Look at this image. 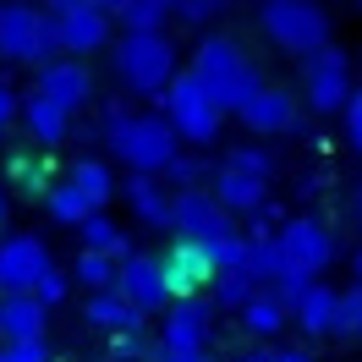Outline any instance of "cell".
Wrapping results in <instances>:
<instances>
[{
  "label": "cell",
  "instance_id": "6da1fadb",
  "mask_svg": "<svg viewBox=\"0 0 362 362\" xmlns=\"http://www.w3.org/2000/svg\"><path fill=\"white\" fill-rule=\"evenodd\" d=\"M105 143L110 154L132 170V176H165L181 159V132L170 127L165 110H127V105H110L105 110Z\"/></svg>",
  "mask_w": 362,
  "mask_h": 362
},
{
  "label": "cell",
  "instance_id": "7a4b0ae2",
  "mask_svg": "<svg viewBox=\"0 0 362 362\" xmlns=\"http://www.w3.org/2000/svg\"><path fill=\"white\" fill-rule=\"evenodd\" d=\"M192 71L204 77V88L214 93V105L220 110H242L252 93L264 88V71L252 66V55L236 39H226V33H209L204 45H198V55H192Z\"/></svg>",
  "mask_w": 362,
  "mask_h": 362
},
{
  "label": "cell",
  "instance_id": "3957f363",
  "mask_svg": "<svg viewBox=\"0 0 362 362\" xmlns=\"http://www.w3.org/2000/svg\"><path fill=\"white\" fill-rule=\"evenodd\" d=\"M0 55L17 61V66H39V71L66 61L49 6L39 11V6H23V0H0Z\"/></svg>",
  "mask_w": 362,
  "mask_h": 362
},
{
  "label": "cell",
  "instance_id": "277c9868",
  "mask_svg": "<svg viewBox=\"0 0 362 362\" xmlns=\"http://www.w3.org/2000/svg\"><path fill=\"white\" fill-rule=\"evenodd\" d=\"M258 23L280 49H291L302 61H313L318 49H329V11L318 0H264L258 6Z\"/></svg>",
  "mask_w": 362,
  "mask_h": 362
},
{
  "label": "cell",
  "instance_id": "5b68a950",
  "mask_svg": "<svg viewBox=\"0 0 362 362\" xmlns=\"http://www.w3.org/2000/svg\"><path fill=\"white\" fill-rule=\"evenodd\" d=\"M115 77L127 83L132 93H170L176 83V45L165 39V33H121V45H115Z\"/></svg>",
  "mask_w": 362,
  "mask_h": 362
},
{
  "label": "cell",
  "instance_id": "8992f818",
  "mask_svg": "<svg viewBox=\"0 0 362 362\" xmlns=\"http://www.w3.org/2000/svg\"><path fill=\"white\" fill-rule=\"evenodd\" d=\"M159 105H165V115H170V127L181 132V143H192V148H209V143L220 137V127H226V110L214 105V93L204 88L198 71H181Z\"/></svg>",
  "mask_w": 362,
  "mask_h": 362
},
{
  "label": "cell",
  "instance_id": "52a82bcc",
  "mask_svg": "<svg viewBox=\"0 0 362 362\" xmlns=\"http://www.w3.org/2000/svg\"><path fill=\"white\" fill-rule=\"evenodd\" d=\"M302 93H308V110L313 115H346L357 99V77H351V55L346 49H318L313 61H302Z\"/></svg>",
  "mask_w": 362,
  "mask_h": 362
},
{
  "label": "cell",
  "instance_id": "ba28073f",
  "mask_svg": "<svg viewBox=\"0 0 362 362\" xmlns=\"http://www.w3.org/2000/svg\"><path fill=\"white\" fill-rule=\"evenodd\" d=\"M176 242H192V247H220L230 236H242L230 209L214 198V187H192V192H176Z\"/></svg>",
  "mask_w": 362,
  "mask_h": 362
},
{
  "label": "cell",
  "instance_id": "9c48e42d",
  "mask_svg": "<svg viewBox=\"0 0 362 362\" xmlns=\"http://www.w3.org/2000/svg\"><path fill=\"white\" fill-rule=\"evenodd\" d=\"M49 17H55V28H61V49H66V61L99 55V49L110 45L115 11H110V6H99V0H55Z\"/></svg>",
  "mask_w": 362,
  "mask_h": 362
},
{
  "label": "cell",
  "instance_id": "30bf717a",
  "mask_svg": "<svg viewBox=\"0 0 362 362\" xmlns=\"http://www.w3.org/2000/svg\"><path fill=\"white\" fill-rule=\"evenodd\" d=\"M280 252H286V269L291 274H318L335 264V230L329 220H318V214H291L286 226H280Z\"/></svg>",
  "mask_w": 362,
  "mask_h": 362
},
{
  "label": "cell",
  "instance_id": "8fae6325",
  "mask_svg": "<svg viewBox=\"0 0 362 362\" xmlns=\"http://www.w3.org/2000/svg\"><path fill=\"white\" fill-rule=\"evenodd\" d=\"M49 269H55V258H49V247L39 242V236L17 230V236L0 242V291L6 296H33L39 286H45Z\"/></svg>",
  "mask_w": 362,
  "mask_h": 362
},
{
  "label": "cell",
  "instance_id": "7c38bea8",
  "mask_svg": "<svg viewBox=\"0 0 362 362\" xmlns=\"http://www.w3.org/2000/svg\"><path fill=\"white\" fill-rule=\"evenodd\" d=\"M242 127H247L252 137H286V132H308V121H302V99H296L291 88H274V83H264V88L252 93L247 105H242Z\"/></svg>",
  "mask_w": 362,
  "mask_h": 362
},
{
  "label": "cell",
  "instance_id": "4fadbf2b",
  "mask_svg": "<svg viewBox=\"0 0 362 362\" xmlns=\"http://www.w3.org/2000/svg\"><path fill=\"white\" fill-rule=\"evenodd\" d=\"M115 291L127 296L137 313H170V302H176L170 274H165V258H154V252H132V258L121 264V286H115Z\"/></svg>",
  "mask_w": 362,
  "mask_h": 362
},
{
  "label": "cell",
  "instance_id": "5bb4252c",
  "mask_svg": "<svg viewBox=\"0 0 362 362\" xmlns=\"http://www.w3.org/2000/svg\"><path fill=\"white\" fill-rule=\"evenodd\" d=\"M209 335H214V296H176L170 313H165L159 340H165L170 351H198V357H209Z\"/></svg>",
  "mask_w": 362,
  "mask_h": 362
},
{
  "label": "cell",
  "instance_id": "9a60e30c",
  "mask_svg": "<svg viewBox=\"0 0 362 362\" xmlns=\"http://www.w3.org/2000/svg\"><path fill=\"white\" fill-rule=\"evenodd\" d=\"M121 192H127V209L143 230H176V192L159 176H132Z\"/></svg>",
  "mask_w": 362,
  "mask_h": 362
},
{
  "label": "cell",
  "instance_id": "2e32d148",
  "mask_svg": "<svg viewBox=\"0 0 362 362\" xmlns=\"http://www.w3.org/2000/svg\"><path fill=\"white\" fill-rule=\"evenodd\" d=\"M33 93L55 99L61 110H83V105H93V66L88 61H55V66L39 71Z\"/></svg>",
  "mask_w": 362,
  "mask_h": 362
},
{
  "label": "cell",
  "instance_id": "e0dca14e",
  "mask_svg": "<svg viewBox=\"0 0 362 362\" xmlns=\"http://www.w3.org/2000/svg\"><path fill=\"white\" fill-rule=\"evenodd\" d=\"M49 308L39 296H0V346H28V340H45Z\"/></svg>",
  "mask_w": 362,
  "mask_h": 362
},
{
  "label": "cell",
  "instance_id": "ac0fdd59",
  "mask_svg": "<svg viewBox=\"0 0 362 362\" xmlns=\"http://www.w3.org/2000/svg\"><path fill=\"white\" fill-rule=\"evenodd\" d=\"M165 274H170V291L176 296H204V286L220 280L214 264H209V252L192 247V242H176V247L165 252Z\"/></svg>",
  "mask_w": 362,
  "mask_h": 362
},
{
  "label": "cell",
  "instance_id": "d6986e66",
  "mask_svg": "<svg viewBox=\"0 0 362 362\" xmlns=\"http://www.w3.org/2000/svg\"><path fill=\"white\" fill-rule=\"evenodd\" d=\"M83 318H88V329H105L110 340L115 335H143V324H148V313H137L121 291L88 296V302H83Z\"/></svg>",
  "mask_w": 362,
  "mask_h": 362
},
{
  "label": "cell",
  "instance_id": "ffe728a7",
  "mask_svg": "<svg viewBox=\"0 0 362 362\" xmlns=\"http://www.w3.org/2000/svg\"><path fill=\"white\" fill-rule=\"evenodd\" d=\"M23 127H28V137L49 154V148H61V143H66L71 110H61V105L45 99V93H28V99H23Z\"/></svg>",
  "mask_w": 362,
  "mask_h": 362
},
{
  "label": "cell",
  "instance_id": "44dd1931",
  "mask_svg": "<svg viewBox=\"0 0 362 362\" xmlns=\"http://www.w3.org/2000/svg\"><path fill=\"white\" fill-rule=\"evenodd\" d=\"M340 296L346 291H335V286H324V280H318L313 291L302 296V308H296V329H302V335L308 340H324V335H340Z\"/></svg>",
  "mask_w": 362,
  "mask_h": 362
},
{
  "label": "cell",
  "instance_id": "7402d4cb",
  "mask_svg": "<svg viewBox=\"0 0 362 362\" xmlns=\"http://www.w3.org/2000/svg\"><path fill=\"white\" fill-rule=\"evenodd\" d=\"M214 198L230 209V214H264V204H269V181H258V176H242V170H214Z\"/></svg>",
  "mask_w": 362,
  "mask_h": 362
},
{
  "label": "cell",
  "instance_id": "603a6c76",
  "mask_svg": "<svg viewBox=\"0 0 362 362\" xmlns=\"http://www.w3.org/2000/svg\"><path fill=\"white\" fill-rule=\"evenodd\" d=\"M110 11L127 33H165V23L176 17V0H121Z\"/></svg>",
  "mask_w": 362,
  "mask_h": 362
},
{
  "label": "cell",
  "instance_id": "cb8c5ba5",
  "mask_svg": "<svg viewBox=\"0 0 362 362\" xmlns=\"http://www.w3.org/2000/svg\"><path fill=\"white\" fill-rule=\"evenodd\" d=\"M66 181L93 204V214H105V204H110V192H115V176H110L105 159H77V165L66 170Z\"/></svg>",
  "mask_w": 362,
  "mask_h": 362
},
{
  "label": "cell",
  "instance_id": "d4e9b609",
  "mask_svg": "<svg viewBox=\"0 0 362 362\" xmlns=\"http://www.w3.org/2000/svg\"><path fill=\"white\" fill-rule=\"evenodd\" d=\"M77 236H83V252H105V258H115V264H127V258H132V242H127V230L115 226L110 214H93Z\"/></svg>",
  "mask_w": 362,
  "mask_h": 362
},
{
  "label": "cell",
  "instance_id": "484cf974",
  "mask_svg": "<svg viewBox=\"0 0 362 362\" xmlns=\"http://www.w3.org/2000/svg\"><path fill=\"white\" fill-rule=\"evenodd\" d=\"M45 209H49V220H55V226H71V230H83L93 220V204L71 187V181H55V187H49Z\"/></svg>",
  "mask_w": 362,
  "mask_h": 362
},
{
  "label": "cell",
  "instance_id": "4316f807",
  "mask_svg": "<svg viewBox=\"0 0 362 362\" xmlns=\"http://www.w3.org/2000/svg\"><path fill=\"white\" fill-rule=\"evenodd\" d=\"M71 280L77 286H88V296H105L121 286V264L105 258V252H77V264H71Z\"/></svg>",
  "mask_w": 362,
  "mask_h": 362
},
{
  "label": "cell",
  "instance_id": "83f0119b",
  "mask_svg": "<svg viewBox=\"0 0 362 362\" xmlns=\"http://www.w3.org/2000/svg\"><path fill=\"white\" fill-rule=\"evenodd\" d=\"M286 324H296L291 308H280L269 291H264V296H258V302L247 308V313H242V329H247V335H258V340H274L280 329H286Z\"/></svg>",
  "mask_w": 362,
  "mask_h": 362
},
{
  "label": "cell",
  "instance_id": "f1b7e54d",
  "mask_svg": "<svg viewBox=\"0 0 362 362\" xmlns=\"http://www.w3.org/2000/svg\"><path fill=\"white\" fill-rule=\"evenodd\" d=\"M220 165H226V170H242V176H258V181H274L280 154H274V148H264V143H236Z\"/></svg>",
  "mask_w": 362,
  "mask_h": 362
},
{
  "label": "cell",
  "instance_id": "f546056e",
  "mask_svg": "<svg viewBox=\"0 0 362 362\" xmlns=\"http://www.w3.org/2000/svg\"><path fill=\"white\" fill-rule=\"evenodd\" d=\"M11 181H17L23 192H33V198H49V170L39 159H11Z\"/></svg>",
  "mask_w": 362,
  "mask_h": 362
},
{
  "label": "cell",
  "instance_id": "4dcf8cb0",
  "mask_svg": "<svg viewBox=\"0 0 362 362\" xmlns=\"http://www.w3.org/2000/svg\"><path fill=\"white\" fill-rule=\"evenodd\" d=\"M313 286H318V280H308V274H291V269H286V274L269 286V296L280 302V308H291V313H296V308H302V296L313 291Z\"/></svg>",
  "mask_w": 362,
  "mask_h": 362
},
{
  "label": "cell",
  "instance_id": "1f68e13d",
  "mask_svg": "<svg viewBox=\"0 0 362 362\" xmlns=\"http://www.w3.org/2000/svg\"><path fill=\"white\" fill-rule=\"evenodd\" d=\"M335 340H362V286L340 296V335Z\"/></svg>",
  "mask_w": 362,
  "mask_h": 362
},
{
  "label": "cell",
  "instance_id": "d6a6232c",
  "mask_svg": "<svg viewBox=\"0 0 362 362\" xmlns=\"http://www.w3.org/2000/svg\"><path fill=\"white\" fill-rule=\"evenodd\" d=\"M165 176H170V187H176V192H192V187H204V159H198V154H181Z\"/></svg>",
  "mask_w": 362,
  "mask_h": 362
},
{
  "label": "cell",
  "instance_id": "836d02e7",
  "mask_svg": "<svg viewBox=\"0 0 362 362\" xmlns=\"http://www.w3.org/2000/svg\"><path fill=\"white\" fill-rule=\"evenodd\" d=\"M220 11H226L220 0H176V23H192V28H209Z\"/></svg>",
  "mask_w": 362,
  "mask_h": 362
},
{
  "label": "cell",
  "instance_id": "e575fe53",
  "mask_svg": "<svg viewBox=\"0 0 362 362\" xmlns=\"http://www.w3.org/2000/svg\"><path fill=\"white\" fill-rule=\"evenodd\" d=\"M110 362H154V346L143 335H115L110 340Z\"/></svg>",
  "mask_w": 362,
  "mask_h": 362
},
{
  "label": "cell",
  "instance_id": "d590c367",
  "mask_svg": "<svg viewBox=\"0 0 362 362\" xmlns=\"http://www.w3.org/2000/svg\"><path fill=\"white\" fill-rule=\"evenodd\" d=\"M33 296H39L45 308H61V302L71 296V274H66V269H49V274H45V286H39Z\"/></svg>",
  "mask_w": 362,
  "mask_h": 362
},
{
  "label": "cell",
  "instance_id": "8d00e7d4",
  "mask_svg": "<svg viewBox=\"0 0 362 362\" xmlns=\"http://www.w3.org/2000/svg\"><path fill=\"white\" fill-rule=\"evenodd\" d=\"M0 362H49L45 340H28V346H0Z\"/></svg>",
  "mask_w": 362,
  "mask_h": 362
},
{
  "label": "cell",
  "instance_id": "74e56055",
  "mask_svg": "<svg viewBox=\"0 0 362 362\" xmlns=\"http://www.w3.org/2000/svg\"><path fill=\"white\" fill-rule=\"evenodd\" d=\"M340 121H346V143H351V148H357V154H362V93H357V99H351V110L340 115Z\"/></svg>",
  "mask_w": 362,
  "mask_h": 362
},
{
  "label": "cell",
  "instance_id": "f35d334b",
  "mask_svg": "<svg viewBox=\"0 0 362 362\" xmlns=\"http://www.w3.org/2000/svg\"><path fill=\"white\" fill-rule=\"evenodd\" d=\"M17 115H23V99H17V93H11L6 83H0V132H6V127H11Z\"/></svg>",
  "mask_w": 362,
  "mask_h": 362
},
{
  "label": "cell",
  "instance_id": "ab89813d",
  "mask_svg": "<svg viewBox=\"0 0 362 362\" xmlns=\"http://www.w3.org/2000/svg\"><path fill=\"white\" fill-rule=\"evenodd\" d=\"M154 362H209V357H198V351H170L165 340H154Z\"/></svg>",
  "mask_w": 362,
  "mask_h": 362
},
{
  "label": "cell",
  "instance_id": "60d3db41",
  "mask_svg": "<svg viewBox=\"0 0 362 362\" xmlns=\"http://www.w3.org/2000/svg\"><path fill=\"white\" fill-rule=\"evenodd\" d=\"M318 181H324V170H302V176H296V198H313Z\"/></svg>",
  "mask_w": 362,
  "mask_h": 362
},
{
  "label": "cell",
  "instance_id": "b9f144b4",
  "mask_svg": "<svg viewBox=\"0 0 362 362\" xmlns=\"http://www.w3.org/2000/svg\"><path fill=\"white\" fill-rule=\"evenodd\" d=\"M274 362H318V357L308 351V346H280V351H274Z\"/></svg>",
  "mask_w": 362,
  "mask_h": 362
},
{
  "label": "cell",
  "instance_id": "7bdbcfd3",
  "mask_svg": "<svg viewBox=\"0 0 362 362\" xmlns=\"http://www.w3.org/2000/svg\"><path fill=\"white\" fill-rule=\"evenodd\" d=\"M230 362H274L269 346H252V351H242V357H230Z\"/></svg>",
  "mask_w": 362,
  "mask_h": 362
},
{
  "label": "cell",
  "instance_id": "ee69618b",
  "mask_svg": "<svg viewBox=\"0 0 362 362\" xmlns=\"http://www.w3.org/2000/svg\"><path fill=\"white\" fill-rule=\"evenodd\" d=\"M351 274H357V286H362V247L351 252Z\"/></svg>",
  "mask_w": 362,
  "mask_h": 362
},
{
  "label": "cell",
  "instance_id": "f6af8a7d",
  "mask_svg": "<svg viewBox=\"0 0 362 362\" xmlns=\"http://www.w3.org/2000/svg\"><path fill=\"white\" fill-rule=\"evenodd\" d=\"M6 209H11V198H6V181H0V220H6Z\"/></svg>",
  "mask_w": 362,
  "mask_h": 362
},
{
  "label": "cell",
  "instance_id": "bcb514c9",
  "mask_svg": "<svg viewBox=\"0 0 362 362\" xmlns=\"http://www.w3.org/2000/svg\"><path fill=\"white\" fill-rule=\"evenodd\" d=\"M357 220H362V192H357Z\"/></svg>",
  "mask_w": 362,
  "mask_h": 362
},
{
  "label": "cell",
  "instance_id": "7dc6e473",
  "mask_svg": "<svg viewBox=\"0 0 362 362\" xmlns=\"http://www.w3.org/2000/svg\"><path fill=\"white\" fill-rule=\"evenodd\" d=\"M0 296H6V291H0Z\"/></svg>",
  "mask_w": 362,
  "mask_h": 362
}]
</instances>
